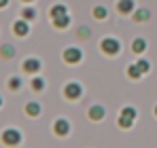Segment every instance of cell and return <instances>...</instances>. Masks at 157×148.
Listing matches in <instances>:
<instances>
[{"label": "cell", "instance_id": "6da1fadb", "mask_svg": "<svg viewBox=\"0 0 157 148\" xmlns=\"http://www.w3.org/2000/svg\"><path fill=\"white\" fill-rule=\"evenodd\" d=\"M0 140H2V144H4V146H17V144L21 142V133H19L17 129L9 127V129H4V131H2Z\"/></svg>", "mask_w": 157, "mask_h": 148}, {"label": "cell", "instance_id": "7a4b0ae2", "mask_svg": "<svg viewBox=\"0 0 157 148\" xmlns=\"http://www.w3.org/2000/svg\"><path fill=\"white\" fill-rule=\"evenodd\" d=\"M100 49L104 51L106 55H117L119 49H121V45H119L117 38H104V40L100 43Z\"/></svg>", "mask_w": 157, "mask_h": 148}, {"label": "cell", "instance_id": "3957f363", "mask_svg": "<svg viewBox=\"0 0 157 148\" xmlns=\"http://www.w3.org/2000/svg\"><path fill=\"white\" fill-rule=\"evenodd\" d=\"M62 57H64V61H66V64H70V66H72V64H78V61L83 59V53H81V49H77V47H68V49L64 51V55H62Z\"/></svg>", "mask_w": 157, "mask_h": 148}, {"label": "cell", "instance_id": "277c9868", "mask_svg": "<svg viewBox=\"0 0 157 148\" xmlns=\"http://www.w3.org/2000/svg\"><path fill=\"white\" fill-rule=\"evenodd\" d=\"M81 93H83V89H81L78 83H68V85L64 87V95H66V99H78Z\"/></svg>", "mask_w": 157, "mask_h": 148}, {"label": "cell", "instance_id": "5b68a950", "mask_svg": "<svg viewBox=\"0 0 157 148\" xmlns=\"http://www.w3.org/2000/svg\"><path fill=\"white\" fill-rule=\"evenodd\" d=\"M53 131H55L57 135H68V133H70V123H68L66 119H57V121L53 123Z\"/></svg>", "mask_w": 157, "mask_h": 148}, {"label": "cell", "instance_id": "8992f818", "mask_svg": "<svg viewBox=\"0 0 157 148\" xmlns=\"http://www.w3.org/2000/svg\"><path fill=\"white\" fill-rule=\"evenodd\" d=\"M13 32H15L17 36H26L28 32H30V28H28L26 19H19V21H15V24H13Z\"/></svg>", "mask_w": 157, "mask_h": 148}, {"label": "cell", "instance_id": "52a82bcc", "mask_svg": "<svg viewBox=\"0 0 157 148\" xmlns=\"http://www.w3.org/2000/svg\"><path fill=\"white\" fill-rule=\"evenodd\" d=\"M117 11L123 13V15L132 13V11H134V0H119V2H117Z\"/></svg>", "mask_w": 157, "mask_h": 148}, {"label": "cell", "instance_id": "ba28073f", "mask_svg": "<svg viewBox=\"0 0 157 148\" xmlns=\"http://www.w3.org/2000/svg\"><path fill=\"white\" fill-rule=\"evenodd\" d=\"M24 70H26V72H38V70H40V61L34 59V57H30V59L24 61Z\"/></svg>", "mask_w": 157, "mask_h": 148}, {"label": "cell", "instance_id": "9c48e42d", "mask_svg": "<svg viewBox=\"0 0 157 148\" xmlns=\"http://www.w3.org/2000/svg\"><path fill=\"white\" fill-rule=\"evenodd\" d=\"M89 119H91V121L104 119V106H91V108H89Z\"/></svg>", "mask_w": 157, "mask_h": 148}, {"label": "cell", "instance_id": "30bf717a", "mask_svg": "<svg viewBox=\"0 0 157 148\" xmlns=\"http://www.w3.org/2000/svg\"><path fill=\"white\" fill-rule=\"evenodd\" d=\"M53 25H55L57 30H64L66 25H70V15H62V17H55V19H53Z\"/></svg>", "mask_w": 157, "mask_h": 148}, {"label": "cell", "instance_id": "8fae6325", "mask_svg": "<svg viewBox=\"0 0 157 148\" xmlns=\"http://www.w3.org/2000/svg\"><path fill=\"white\" fill-rule=\"evenodd\" d=\"M26 114L28 117H38V114H40V106H38L36 102H30L26 106Z\"/></svg>", "mask_w": 157, "mask_h": 148}, {"label": "cell", "instance_id": "7c38bea8", "mask_svg": "<svg viewBox=\"0 0 157 148\" xmlns=\"http://www.w3.org/2000/svg\"><path fill=\"white\" fill-rule=\"evenodd\" d=\"M62 15H68V11H66V6H64V4H55V6H51V19L62 17Z\"/></svg>", "mask_w": 157, "mask_h": 148}, {"label": "cell", "instance_id": "4fadbf2b", "mask_svg": "<svg viewBox=\"0 0 157 148\" xmlns=\"http://www.w3.org/2000/svg\"><path fill=\"white\" fill-rule=\"evenodd\" d=\"M144 49H147V40H144V38H136V40L132 43V51H134V53H142Z\"/></svg>", "mask_w": 157, "mask_h": 148}, {"label": "cell", "instance_id": "5bb4252c", "mask_svg": "<svg viewBox=\"0 0 157 148\" xmlns=\"http://www.w3.org/2000/svg\"><path fill=\"white\" fill-rule=\"evenodd\" d=\"M128 76H130V78H140V76H142V70L138 68V64L128 66Z\"/></svg>", "mask_w": 157, "mask_h": 148}, {"label": "cell", "instance_id": "9a60e30c", "mask_svg": "<svg viewBox=\"0 0 157 148\" xmlns=\"http://www.w3.org/2000/svg\"><path fill=\"white\" fill-rule=\"evenodd\" d=\"M121 114H123V117H128V119H132V121H134V119L138 117L136 108H132V106H128V108H123V110H121Z\"/></svg>", "mask_w": 157, "mask_h": 148}, {"label": "cell", "instance_id": "2e32d148", "mask_svg": "<svg viewBox=\"0 0 157 148\" xmlns=\"http://www.w3.org/2000/svg\"><path fill=\"white\" fill-rule=\"evenodd\" d=\"M134 19H136V21H147V19H149V11H147V9H140V11H136Z\"/></svg>", "mask_w": 157, "mask_h": 148}, {"label": "cell", "instance_id": "e0dca14e", "mask_svg": "<svg viewBox=\"0 0 157 148\" xmlns=\"http://www.w3.org/2000/svg\"><path fill=\"white\" fill-rule=\"evenodd\" d=\"M0 53H2V57H4V59H11V57L15 55V51H13V47H11V45H4Z\"/></svg>", "mask_w": 157, "mask_h": 148}, {"label": "cell", "instance_id": "ac0fdd59", "mask_svg": "<svg viewBox=\"0 0 157 148\" xmlns=\"http://www.w3.org/2000/svg\"><path fill=\"white\" fill-rule=\"evenodd\" d=\"M19 87H21V80H19L17 76H11V78H9V89H13V91H17Z\"/></svg>", "mask_w": 157, "mask_h": 148}, {"label": "cell", "instance_id": "d6986e66", "mask_svg": "<svg viewBox=\"0 0 157 148\" xmlns=\"http://www.w3.org/2000/svg\"><path fill=\"white\" fill-rule=\"evenodd\" d=\"M132 123H134V121H132V119H128V117H123V114L119 117V127H123V129H130Z\"/></svg>", "mask_w": 157, "mask_h": 148}, {"label": "cell", "instance_id": "ffe728a7", "mask_svg": "<svg viewBox=\"0 0 157 148\" xmlns=\"http://www.w3.org/2000/svg\"><path fill=\"white\" fill-rule=\"evenodd\" d=\"M94 17H96V19H104L106 17V9L104 6H96V9H94Z\"/></svg>", "mask_w": 157, "mask_h": 148}, {"label": "cell", "instance_id": "44dd1931", "mask_svg": "<svg viewBox=\"0 0 157 148\" xmlns=\"http://www.w3.org/2000/svg\"><path fill=\"white\" fill-rule=\"evenodd\" d=\"M43 87H45V80L43 78H34L32 80V89L34 91H43Z\"/></svg>", "mask_w": 157, "mask_h": 148}, {"label": "cell", "instance_id": "7402d4cb", "mask_svg": "<svg viewBox=\"0 0 157 148\" xmlns=\"http://www.w3.org/2000/svg\"><path fill=\"white\" fill-rule=\"evenodd\" d=\"M138 68L142 70V74H147L149 70H151V64H149L147 59H140V61H138Z\"/></svg>", "mask_w": 157, "mask_h": 148}, {"label": "cell", "instance_id": "603a6c76", "mask_svg": "<svg viewBox=\"0 0 157 148\" xmlns=\"http://www.w3.org/2000/svg\"><path fill=\"white\" fill-rule=\"evenodd\" d=\"M21 15H24V19L28 21V19H34V17H36V11H34V9H26Z\"/></svg>", "mask_w": 157, "mask_h": 148}, {"label": "cell", "instance_id": "cb8c5ba5", "mask_svg": "<svg viewBox=\"0 0 157 148\" xmlns=\"http://www.w3.org/2000/svg\"><path fill=\"white\" fill-rule=\"evenodd\" d=\"M78 36H81V38H87V36H89V28H81V30H78Z\"/></svg>", "mask_w": 157, "mask_h": 148}, {"label": "cell", "instance_id": "d4e9b609", "mask_svg": "<svg viewBox=\"0 0 157 148\" xmlns=\"http://www.w3.org/2000/svg\"><path fill=\"white\" fill-rule=\"evenodd\" d=\"M6 4H9V0H0V9H4Z\"/></svg>", "mask_w": 157, "mask_h": 148}, {"label": "cell", "instance_id": "484cf974", "mask_svg": "<svg viewBox=\"0 0 157 148\" xmlns=\"http://www.w3.org/2000/svg\"><path fill=\"white\" fill-rule=\"evenodd\" d=\"M155 117H157V106H155Z\"/></svg>", "mask_w": 157, "mask_h": 148}, {"label": "cell", "instance_id": "4316f807", "mask_svg": "<svg viewBox=\"0 0 157 148\" xmlns=\"http://www.w3.org/2000/svg\"><path fill=\"white\" fill-rule=\"evenodd\" d=\"M24 2H32V0H24Z\"/></svg>", "mask_w": 157, "mask_h": 148}, {"label": "cell", "instance_id": "83f0119b", "mask_svg": "<svg viewBox=\"0 0 157 148\" xmlns=\"http://www.w3.org/2000/svg\"><path fill=\"white\" fill-rule=\"evenodd\" d=\"M0 106H2V98H0Z\"/></svg>", "mask_w": 157, "mask_h": 148}]
</instances>
